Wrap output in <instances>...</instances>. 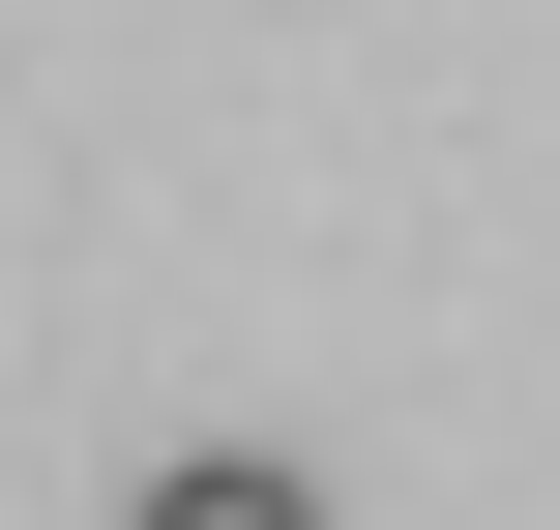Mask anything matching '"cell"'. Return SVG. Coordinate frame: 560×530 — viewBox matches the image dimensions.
I'll use <instances>...</instances> for the list:
<instances>
[{
	"label": "cell",
	"instance_id": "cell-1",
	"mask_svg": "<svg viewBox=\"0 0 560 530\" xmlns=\"http://www.w3.org/2000/svg\"><path fill=\"white\" fill-rule=\"evenodd\" d=\"M148 530H325V472H266V443H177V472H148Z\"/></svg>",
	"mask_w": 560,
	"mask_h": 530
}]
</instances>
